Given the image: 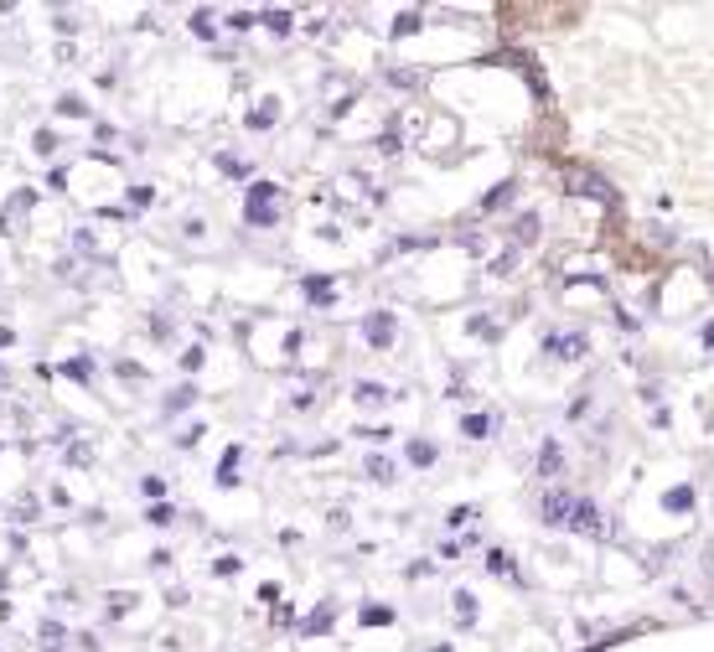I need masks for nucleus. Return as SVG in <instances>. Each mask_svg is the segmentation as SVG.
Here are the masks:
<instances>
[{
  "mask_svg": "<svg viewBox=\"0 0 714 652\" xmlns=\"http://www.w3.org/2000/svg\"><path fill=\"white\" fill-rule=\"evenodd\" d=\"M275 213H280V192H275L270 182H254V187H249V207H244V218H249V223H259V228H270V223H275Z\"/></svg>",
  "mask_w": 714,
  "mask_h": 652,
  "instance_id": "f257e3e1",
  "label": "nucleus"
},
{
  "mask_svg": "<svg viewBox=\"0 0 714 652\" xmlns=\"http://www.w3.org/2000/svg\"><path fill=\"white\" fill-rule=\"evenodd\" d=\"M575 508H580V497H570V492H549L544 497V523H554V528H570L575 523Z\"/></svg>",
  "mask_w": 714,
  "mask_h": 652,
  "instance_id": "f03ea898",
  "label": "nucleus"
},
{
  "mask_svg": "<svg viewBox=\"0 0 714 652\" xmlns=\"http://www.w3.org/2000/svg\"><path fill=\"white\" fill-rule=\"evenodd\" d=\"M544 352H549V358L575 363V358H585V337H580V332H554V337L544 342Z\"/></svg>",
  "mask_w": 714,
  "mask_h": 652,
  "instance_id": "7ed1b4c3",
  "label": "nucleus"
},
{
  "mask_svg": "<svg viewBox=\"0 0 714 652\" xmlns=\"http://www.w3.org/2000/svg\"><path fill=\"white\" fill-rule=\"evenodd\" d=\"M570 528H580V533H595V539H606V523H601V513L590 508V502H580L575 508V523Z\"/></svg>",
  "mask_w": 714,
  "mask_h": 652,
  "instance_id": "20e7f679",
  "label": "nucleus"
},
{
  "mask_svg": "<svg viewBox=\"0 0 714 652\" xmlns=\"http://www.w3.org/2000/svg\"><path fill=\"white\" fill-rule=\"evenodd\" d=\"M461 430H466L471 440H487V435H492V414H466Z\"/></svg>",
  "mask_w": 714,
  "mask_h": 652,
  "instance_id": "39448f33",
  "label": "nucleus"
},
{
  "mask_svg": "<svg viewBox=\"0 0 714 652\" xmlns=\"http://www.w3.org/2000/svg\"><path fill=\"white\" fill-rule=\"evenodd\" d=\"M368 337H373V342H389V337H394V321H389V316H368Z\"/></svg>",
  "mask_w": 714,
  "mask_h": 652,
  "instance_id": "423d86ee",
  "label": "nucleus"
},
{
  "mask_svg": "<svg viewBox=\"0 0 714 652\" xmlns=\"http://www.w3.org/2000/svg\"><path fill=\"white\" fill-rule=\"evenodd\" d=\"M539 466H544V477H554V471H559V446H554V440H544V451H539Z\"/></svg>",
  "mask_w": 714,
  "mask_h": 652,
  "instance_id": "0eeeda50",
  "label": "nucleus"
},
{
  "mask_svg": "<svg viewBox=\"0 0 714 652\" xmlns=\"http://www.w3.org/2000/svg\"><path fill=\"white\" fill-rule=\"evenodd\" d=\"M668 508H673V513H678V508H694V492H689V487H673V492H668Z\"/></svg>",
  "mask_w": 714,
  "mask_h": 652,
  "instance_id": "6e6552de",
  "label": "nucleus"
},
{
  "mask_svg": "<svg viewBox=\"0 0 714 652\" xmlns=\"http://www.w3.org/2000/svg\"><path fill=\"white\" fill-rule=\"evenodd\" d=\"M357 399H363V404H383V399H389V394H383V389H378V383H357Z\"/></svg>",
  "mask_w": 714,
  "mask_h": 652,
  "instance_id": "1a4fd4ad",
  "label": "nucleus"
},
{
  "mask_svg": "<svg viewBox=\"0 0 714 652\" xmlns=\"http://www.w3.org/2000/svg\"><path fill=\"white\" fill-rule=\"evenodd\" d=\"M368 471H373V482H389V477H394V466L383 461V456H373V461H368Z\"/></svg>",
  "mask_w": 714,
  "mask_h": 652,
  "instance_id": "9d476101",
  "label": "nucleus"
},
{
  "mask_svg": "<svg viewBox=\"0 0 714 652\" xmlns=\"http://www.w3.org/2000/svg\"><path fill=\"white\" fill-rule=\"evenodd\" d=\"M409 456H414V461H420V466H430V461H435V451L425 446V440H414V446H409Z\"/></svg>",
  "mask_w": 714,
  "mask_h": 652,
  "instance_id": "9b49d317",
  "label": "nucleus"
},
{
  "mask_svg": "<svg viewBox=\"0 0 714 652\" xmlns=\"http://www.w3.org/2000/svg\"><path fill=\"white\" fill-rule=\"evenodd\" d=\"M233 471H238V446L223 456V477H218V482H233Z\"/></svg>",
  "mask_w": 714,
  "mask_h": 652,
  "instance_id": "f8f14e48",
  "label": "nucleus"
},
{
  "mask_svg": "<svg viewBox=\"0 0 714 652\" xmlns=\"http://www.w3.org/2000/svg\"><path fill=\"white\" fill-rule=\"evenodd\" d=\"M275 114H280V109H270V104H264V109H254V114H249V125H270Z\"/></svg>",
  "mask_w": 714,
  "mask_h": 652,
  "instance_id": "ddd939ff",
  "label": "nucleus"
},
{
  "mask_svg": "<svg viewBox=\"0 0 714 652\" xmlns=\"http://www.w3.org/2000/svg\"><path fill=\"white\" fill-rule=\"evenodd\" d=\"M264 21H270V26H275V32H290V11H270V16H264Z\"/></svg>",
  "mask_w": 714,
  "mask_h": 652,
  "instance_id": "4468645a",
  "label": "nucleus"
},
{
  "mask_svg": "<svg viewBox=\"0 0 714 652\" xmlns=\"http://www.w3.org/2000/svg\"><path fill=\"white\" fill-rule=\"evenodd\" d=\"M709 570H714V549H709Z\"/></svg>",
  "mask_w": 714,
  "mask_h": 652,
  "instance_id": "2eb2a0df",
  "label": "nucleus"
}]
</instances>
